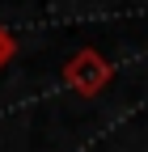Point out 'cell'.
<instances>
[{
	"label": "cell",
	"instance_id": "cell-2",
	"mask_svg": "<svg viewBox=\"0 0 148 152\" xmlns=\"http://www.w3.org/2000/svg\"><path fill=\"white\" fill-rule=\"evenodd\" d=\"M13 55H17V38L9 34V26H0V68L13 64Z\"/></svg>",
	"mask_w": 148,
	"mask_h": 152
},
{
	"label": "cell",
	"instance_id": "cell-1",
	"mask_svg": "<svg viewBox=\"0 0 148 152\" xmlns=\"http://www.w3.org/2000/svg\"><path fill=\"white\" fill-rule=\"evenodd\" d=\"M64 85L72 93H81V97H97V93L110 89V80H114V64L106 59L102 51L93 47H81L76 55H68V64H64Z\"/></svg>",
	"mask_w": 148,
	"mask_h": 152
}]
</instances>
